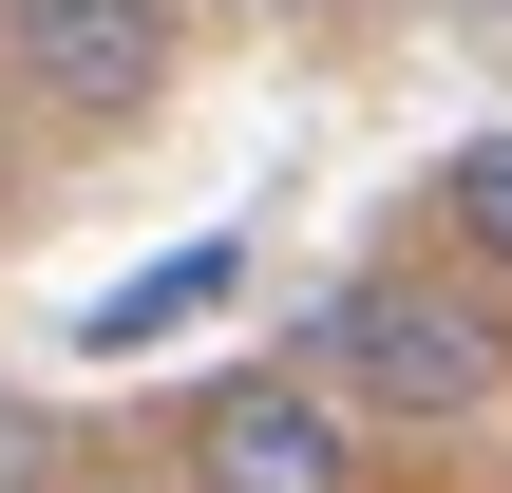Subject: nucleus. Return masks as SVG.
<instances>
[{
    "label": "nucleus",
    "instance_id": "obj_4",
    "mask_svg": "<svg viewBox=\"0 0 512 493\" xmlns=\"http://www.w3.org/2000/svg\"><path fill=\"white\" fill-rule=\"evenodd\" d=\"M228 285H247V247H228V228H209V247H171V266H114V285L76 304V361H152V342H190Z\"/></svg>",
    "mask_w": 512,
    "mask_h": 493
},
{
    "label": "nucleus",
    "instance_id": "obj_1",
    "mask_svg": "<svg viewBox=\"0 0 512 493\" xmlns=\"http://www.w3.org/2000/svg\"><path fill=\"white\" fill-rule=\"evenodd\" d=\"M285 361H304L323 399H361V437H475V418H512V323L456 304V285H418V266L323 285Z\"/></svg>",
    "mask_w": 512,
    "mask_h": 493
},
{
    "label": "nucleus",
    "instance_id": "obj_3",
    "mask_svg": "<svg viewBox=\"0 0 512 493\" xmlns=\"http://www.w3.org/2000/svg\"><path fill=\"white\" fill-rule=\"evenodd\" d=\"M171 456H190V493H361V399H323L304 361H228Z\"/></svg>",
    "mask_w": 512,
    "mask_h": 493
},
{
    "label": "nucleus",
    "instance_id": "obj_5",
    "mask_svg": "<svg viewBox=\"0 0 512 493\" xmlns=\"http://www.w3.org/2000/svg\"><path fill=\"white\" fill-rule=\"evenodd\" d=\"M437 228H456V247H475V266L512 285V133H475V152L437 171Z\"/></svg>",
    "mask_w": 512,
    "mask_h": 493
},
{
    "label": "nucleus",
    "instance_id": "obj_7",
    "mask_svg": "<svg viewBox=\"0 0 512 493\" xmlns=\"http://www.w3.org/2000/svg\"><path fill=\"white\" fill-rule=\"evenodd\" d=\"M228 19H323V0H228Z\"/></svg>",
    "mask_w": 512,
    "mask_h": 493
},
{
    "label": "nucleus",
    "instance_id": "obj_6",
    "mask_svg": "<svg viewBox=\"0 0 512 493\" xmlns=\"http://www.w3.org/2000/svg\"><path fill=\"white\" fill-rule=\"evenodd\" d=\"M0 493H38V418H19V399H0Z\"/></svg>",
    "mask_w": 512,
    "mask_h": 493
},
{
    "label": "nucleus",
    "instance_id": "obj_2",
    "mask_svg": "<svg viewBox=\"0 0 512 493\" xmlns=\"http://www.w3.org/2000/svg\"><path fill=\"white\" fill-rule=\"evenodd\" d=\"M190 19H209V0H0V76H19L38 114H76V133H133V114L171 95Z\"/></svg>",
    "mask_w": 512,
    "mask_h": 493
}]
</instances>
